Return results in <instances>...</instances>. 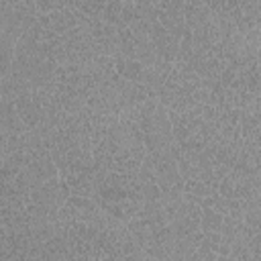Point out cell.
I'll use <instances>...</instances> for the list:
<instances>
[{"label": "cell", "instance_id": "6da1fadb", "mask_svg": "<svg viewBox=\"0 0 261 261\" xmlns=\"http://www.w3.org/2000/svg\"><path fill=\"white\" fill-rule=\"evenodd\" d=\"M14 110L16 114L20 116V120L27 124V128H35L41 118H43V106L41 102L35 98V94L29 90V92H22L14 98Z\"/></svg>", "mask_w": 261, "mask_h": 261}, {"label": "cell", "instance_id": "7a4b0ae2", "mask_svg": "<svg viewBox=\"0 0 261 261\" xmlns=\"http://www.w3.org/2000/svg\"><path fill=\"white\" fill-rule=\"evenodd\" d=\"M216 192V188H212L210 184H206V181H202V179H184V190H181V194L184 196H188V198H194V200H202V198H206V196H210V194H214Z\"/></svg>", "mask_w": 261, "mask_h": 261}, {"label": "cell", "instance_id": "277c9868", "mask_svg": "<svg viewBox=\"0 0 261 261\" xmlns=\"http://www.w3.org/2000/svg\"><path fill=\"white\" fill-rule=\"evenodd\" d=\"M4 2H6V4H18L20 0H4Z\"/></svg>", "mask_w": 261, "mask_h": 261}, {"label": "cell", "instance_id": "3957f363", "mask_svg": "<svg viewBox=\"0 0 261 261\" xmlns=\"http://www.w3.org/2000/svg\"><path fill=\"white\" fill-rule=\"evenodd\" d=\"M222 218H224V216H222L220 212L210 210V208H202L198 230H202V232H218L220 226H222Z\"/></svg>", "mask_w": 261, "mask_h": 261}]
</instances>
